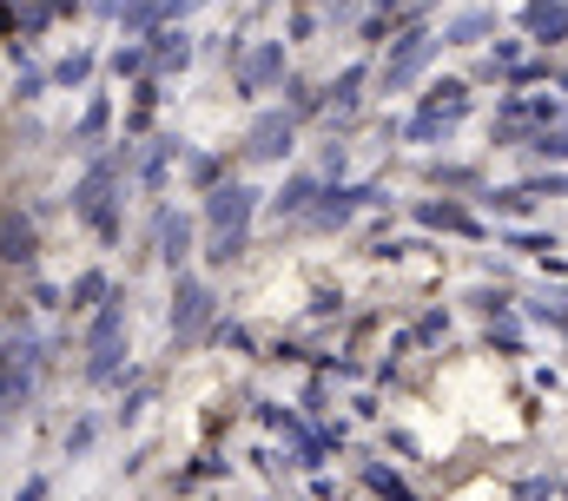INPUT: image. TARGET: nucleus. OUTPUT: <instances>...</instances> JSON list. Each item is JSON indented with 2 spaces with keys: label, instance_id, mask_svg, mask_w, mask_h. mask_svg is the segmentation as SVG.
<instances>
[{
  "label": "nucleus",
  "instance_id": "nucleus-1",
  "mask_svg": "<svg viewBox=\"0 0 568 501\" xmlns=\"http://www.w3.org/2000/svg\"><path fill=\"white\" fill-rule=\"evenodd\" d=\"M252 205H258V192L252 185H219L212 192V205H205V218H212V257L225 264V257H239L245 250V225H252Z\"/></svg>",
  "mask_w": 568,
  "mask_h": 501
},
{
  "label": "nucleus",
  "instance_id": "nucleus-2",
  "mask_svg": "<svg viewBox=\"0 0 568 501\" xmlns=\"http://www.w3.org/2000/svg\"><path fill=\"white\" fill-rule=\"evenodd\" d=\"M120 330H126V304H106L100 317H93V357H87V376L100 382V376H113L120 370Z\"/></svg>",
  "mask_w": 568,
  "mask_h": 501
},
{
  "label": "nucleus",
  "instance_id": "nucleus-3",
  "mask_svg": "<svg viewBox=\"0 0 568 501\" xmlns=\"http://www.w3.org/2000/svg\"><path fill=\"white\" fill-rule=\"evenodd\" d=\"M436 47H449V40H436V33H410V40L390 53V67H384V86H404V80H417V73L429 67V53H436Z\"/></svg>",
  "mask_w": 568,
  "mask_h": 501
},
{
  "label": "nucleus",
  "instance_id": "nucleus-4",
  "mask_svg": "<svg viewBox=\"0 0 568 501\" xmlns=\"http://www.w3.org/2000/svg\"><path fill=\"white\" fill-rule=\"evenodd\" d=\"M291 152V113H265L245 139V159H284Z\"/></svg>",
  "mask_w": 568,
  "mask_h": 501
},
{
  "label": "nucleus",
  "instance_id": "nucleus-5",
  "mask_svg": "<svg viewBox=\"0 0 568 501\" xmlns=\"http://www.w3.org/2000/svg\"><path fill=\"white\" fill-rule=\"evenodd\" d=\"M172 304H179V310H172V330L192 337V330L205 324V310H212V290H205L199 277H179V297H172Z\"/></svg>",
  "mask_w": 568,
  "mask_h": 501
},
{
  "label": "nucleus",
  "instance_id": "nucleus-6",
  "mask_svg": "<svg viewBox=\"0 0 568 501\" xmlns=\"http://www.w3.org/2000/svg\"><path fill=\"white\" fill-rule=\"evenodd\" d=\"M456 120H463V86H436V100H429L424 113H417L410 139H429L436 125H456Z\"/></svg>",
  "mask_w": 568,
  "mask_h": 501
},
{
  "label": "nucleus",
  "instance_id": "nucleus-7",
  "mask_svg": "<svg viewBox=\"0 0 568 501\" xmlns=\"http://www.w3.org/2000/svg\"><path fill=\"white\" fill-rule=\"evenodd\" d=\"M0 257H7V264H27V257H33V225H27V218H7V225H0Z\"/></svg>",
  "mask_w": 568,
  "mask_h": 501
},
{
  "label": "nucleus",
  "instance_id": "nucleus-8",
  "mask_svg": "<svg viewBox=\"0 0 568 501\" xmlns=\"http://www.w3.org/2000/svg\"><path fill=\"white\" fill-rule=\"evenodd\" d=\"M529 33H536V40H562V33H568V7L536 0V7H529Z\"/></svg>",
  "mask_w": 568,
  "mask_h": 501
},
{
  "label": "nucleus",
  "instance_id": "nucleus-9",
  "mask_svg": "<svg viewBox=\"0 0 568 501\" xmlns=\"http://www.w3.org/2000/svg\"><path fill=\"white\" fill-rule=\"evenodd\" d=\"M278 67H284V47H278V40H272V47H258V53L245 60V86H265V80H272Z\"/></svg>",
  "mask_w": 568,
  "mask_h": 501
},
{
  "label": "nucleus",
  "instance_id": "nucleus-10",
  "mask_svg": "<svg viewBox=\"0 0 568 501\" xmlns=\"http://www.w3.org/2000/svg\"><path fill=\"white\" fill-rule=\"evenodd\" d=\"M489 27H496L489 13H463V20H456V27H449L443 40H476V33H489Z\"/></svg>",
  "mask_w": 568,
  "mask_h": 501
},
{
  "label": "nucleus",
  "instance_id": "nucleus-11",
  "mask_svg": "<svg viewBox=\"0 0 568 501\" xmlns=\"http://www.w3.org/2000/svg\"><path fill=\"white\" fill-rule=\"evenodd\" d=\"M424 225H449V232H469V218L456 205H424Z\"/></svg>",
  "mask_w": 568,
  "mask_h": 501
},
{
  "label": "nucleus",
  "instance_id": "nucleus-12",
  "mask_svg": "<svg viewBox=\"0 0 568 501\" xmlns=\"http://www.w3.org/2000/svg\"><path fill=\"white\" fill-rule=\"evenodd\" d=\"M159 60H165V67H172V60L185 67V33H159Z\"/></svg>",
  "mask_w": 568,
  "mask_h": 501
},
{
  "label": "nucleus",
  "instance_id": "nucleus-13",
  "mask_svg": "<svg viewBox=\"0 0 568 501\" xmlns=\"http://www.w3.org/2000/svg\"><path fill=\"white\" fill-rule=\"evenodd\" d=\"M165 257H172V270H179V257H185V218L165 225Z\"/></svg>",
  "mask_w": 568,
  "mask_h": 501
},
{
  "label": "nucleus",
  "instance_id": "nucleus-14",
  "mask_svg": "<svg viewBox=\"0 0 568 501\" xmlns=\"http://www.w3.org/2000/svg\"><path fill=\"white\" fill-rule=\"evenodd\" d=\"M100 290H106V277H93V270H87V277L73 284V297H80V304H87V297H100Z\"/></svg>",
  "mask_w": 568,
  "mask_h": 501
},
{
  "label": "nucleus",
  "instance_id": "nucleus-15",
  "mask_svg": "<svg viewBox=\"0 0 568 501\" xmlns=\"http://www.w3.org/2000/svg\"><path fill=\"white\" fill-rule=\"evenodd\" d=\"M371 482H377V489H384V495H390V501H410V495H404V482H397V476H384V469H377Z\"/></svg>",
  "mask_w": 568,
  "mask_h": 501
}]
</instances>
